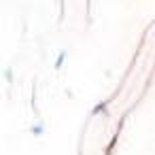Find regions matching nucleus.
Segmentation results:
<instances>
[{
  "mask_svg": "<svg viewBox=\"0 0 155 155\" xmlns=\"http://www.w3.org/2000/svg\"><path fill=\"white\" fill-rule=\"evenodd\" d=\"M108 104H110V98L108 100H100L94 108H91V113H89V117H98V115H108Z\"/></svg>",
  "mask_w": 155,
  "mask_h": 155,
  "instance_id": "obj_1",
  "label": "nucleus"
},
{
  "mask_svg": "<svg viewBox=\"0 0 155 155\" xmlns=\"http://www.w3.org/2000/svg\"><path fill=\"white\" fill-rule=\"evenodd\" d=\"M119 132H115L113 136H110V140H108V144H106V149H104V155H113L115 153V149H117V142H119Z\"/></svg>",
  "mask_w": 155,
  "mask_h": 155,
  "instance_id": "obj_2",
  "label": "nucleus"
},
{
  "mask_svg": "<svg viewBox=\"0 0 155 155\" xmlns=\"http://www.w3.org/2000/svg\"><path fill=\"white\" fill-rule=\"evenodd\" d=\"M66 58H68V49H62V51L58 53V58H55V62H53V68H55V70H62V66H64V62H66Z\"/></svg>",
  "mask_w": 155,
  "mask_h": 155,
  "instance_id": "obj_3",
  "label": "nucleus"
},
{
  "mask_svg": "<svg viewBox=\"0 0 155 155\" xmlns=\"http://www.w3.org/2000/svg\"><path fill=\"white\" fill-rule=\"evenodd\" d=\"M30 134H32V136H36V138H38V136H43V134H45V123H43V121H34V123H32V127H30Z\"/></svg>",
  "mask_w": 155,
  "mask_h": 155,
  "instance_id": "obj_4",
  "label": "nucleus"
},
{
  "mask_svg": "<svg viewBox=\"0 0 155 155\" xmlns=\"http://www.w3.org/2000/svg\"><path fill=\"white\" fill-rule=\"evenodd\" d=\"M5 79H7L9 83H13V68H7V70H5Z\"/></svg>",
  "mask_w": 155,
  "mask_h": 155,
  "instance_id": "obj_5",
  "label": "nucleus"
}]
</instances>
